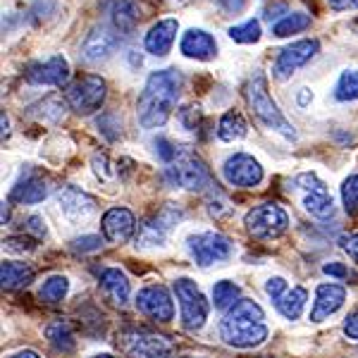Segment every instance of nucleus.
I'll use <instances>...</instances> for the list:
<instances>
[{"instance_id": "obj_1", "label": "nucleus", "mask_w": 358, "mask_h": 358, "mask_svg": "<svg viewBox=\"0 0 358 358\" xmlns=\"http://www.w3.org/2000/svg\"><path fill=\"white\" fill-rule=\"evenodd\" d=\"M179 91H182V74L177 69H158L146 79L141 96H138V124L143 129H158L170 120L177 108Z\"/></svg>"}, {"instance_id": "obj_2", "label": "nucleus", "mask_w": 358, "mask_h": 358, "mask_svg": "<svg viewBox=\"0 0 358 358\" xmlns=\"http://www.w3.org/2000/svg\"><path fill=\"white\" fill-rule=\"evenodd\" d=\"M263 308L251 299H239L220 322V337L234 349H253L268 339Z\"/></svg>"}, {"instance_id": "obj_3", "label": "nucleus", "mask_w": 358, "mask_h": 358, "mask_svg": "<svg viewBox=\"0 0 358 358\" xmlns=\"http://www.w3.org/2000/svg\"><path fill=\"white\" fill-rule=\"evenodd\" d=\"M244 98L248 103V110L253 117L258 120V124H263L265 129H273L277 134H282L289 141H296V129L292 127L289 120L282 115L268 91V79L263 72H253V77L248 79L244 86Z\"/></svg>"}, {"instance_id": "obj_4", "label": "nucleus", "mask_w": 358, "mask_h": 358, "mask_svg": "<svg viewBox=\"0 0 358 358\" xmlns=\"http://www.w3.org/2000/svg\"><path fill=\"white\" fill-rule=\"evenodd\" d=\"M165 177L170 179V184L179 189H189V192H201L210 184V172H208L206 163L189 148H179L177 158L165 170Z\"/></svg>"}, {"instance_id": "obj_5", "label": "nucleus", "mask_w": 358, "mask_h": 358, "mask_svg": "<svg viewBox=\"0 0 358 358\" xmlns=\"http://www.w3.org/2000/svg\"><path fill=\"white\" fill-rule=\"evenodd\" d=\"M108 86L98 74H84V77L74 79L65 91V101L77 115L89 117L96 110H101V106L106 103Z\"/></svg>"}, {"instance_id": "obj_6", "label": "nucleus", "mask_w": 358, "mask_h": 358, "mask_svg": "<svg viewBox=\"0 0 358 358\" xmlns=\"http://www.w3.org/2000/svg\"><path fill=\"white\" fill-rule=\"evenodd\" d=\"M244 224H246V232L253 239L270 241V239H280L287 232L289 215H287L285 208L277 203H261L246 213Z\"/></svg>"}, {"instance_id": "obj_7", "label": "nucleus", "mask_w": 358, "mask_h": 358, "mask_svg": "<svg viewBox=\"0 0 358 358\" xmlns=\"http://www.w3.org/2000/svg\"><path fill=\"white\" fill-rule=\"evenodd\" d=\"M175 294L179 301V310H182V325L184 330L196 332L206 325L208 320V301L206 296L201 294V289L196 287L194 280L189 277H179L175 280Z\"/></svg>"}, {"instance_id": "obj_8", "label": "nucleus", "mask_w": 358, "mask_h": 358, "mask_svg": "<svg viewBox=\"0 0 358 358\" xmlns=\"http://www.w3.org/2000/svg\"><path fill=\"white\" fill-rule=\"evenodd\" d=\"M120 344L129 358H175L170 339L148 330H127L120 334Z\"/></svg>"}, {"instance_id": "obj_9", "label": "nucleus", "mask_w": 358, "mask_h": 358, "mask_svg": "<svg viewBox=\"0 0 358 358\" xmlns=\"http://www.w3.org/2000/svg\"><path fill=\"white\" fill-rule=\"evenodd\" d=\"M187 246H189V251H192L194 261L199 263L201 268H210V265H215V263H224L232 256V241L217 232L192 234L187 239Z\"/></svg>"}, {"instance_id": "obj_10", "label": "nucleus", "mask_w": 358, "mask_h": 358, "mask_svg": "<svg viewBox=\"0 0 358 358\" xmlns=\"http://www.w3.org/2000/svg\"><path fill=\"white\" fill-rule=\"evenodd\" d=\"M320 50V41L317 38H301V41H294L292 45L280 50L275 65H273V74L280 82H287L296 69H301L303 65H308L310 60L317 55Z\"/></svg>"}, {"instance_id": "obj_11", "label": "nucleus", "mask_w": 358, "mask_h": 358, "mask_svg": "<svg viewBox=\"0 0 358 358\" xmlns=\"http://www.w3.org/2000/svg\"><path fill=\"white\" fill-rule=\"evenodd\" d=\"M222 177L227 179V184L239 189H253L263 182V167L253 155L248 153H234L224 160L222 165Z\"/></svg>"}, {"instance_id": "obj_12", "label": "nucleus", "mask_w": 358, "mask_h": 358, "mask_svg": "<svg viewBox=\"0 0 358 358\" xmlns=\"http://www.w3.org/2000/svg\"><path fill=\"white\" fill-rule=\"evenodd\" d=\"M182 220V210L175 206H165L155 213L153 217H148L146 222L138 227L136 234V244L141 246H163L170 229Z\"/></svg>"}, {"instance_id": "obj_13", "label": "nucleus", "mask_w": 358, "mask_h": 358, "mask_svg": "<svg viewBox=\"0 0 358 358\" xmlns=\"http://www.w3.org/2000/svg\"><path fill=\"white\" fill-rule=\"evenodd\" d=\"M117 45H120V34L108 24H98L86 34L79 53H82L86 62L96 65V62L108 60V57L117 50Z\"/></svg>"}, {"instance_id": "obj_14", "label": "nucleus", "mask_w": 358, "mask_h": 358, "mask_svg": "<svg viewBox=\"0 0 358 358\" xmlns=\"http://www.w3.org/2000/svg\"><path fill=\"white\" fill-rule=\"evenodd\" d=\"M136 308L143 315L158 322H170L175 317V303H172L170 292L163 285H148L136 294Z\"/></svg>"}, {"instance_id": "obj_15", "label": "nucleus", "mask_w": 358, "mask_h": 358, "mask_svg": "<svg viewBox=\"0 0 358 358\" xmlns=\"http://www.w3.org/2000/svg\"><path fill=\"white\" fill-rule=\"evenodd\" d=\"M24 79L34 86H65L69 79V62L62 55L31 62L24 69Z\"/></svg>"}, {"instance_id": "obj_16", "label": "nucleus", "mask_w": 358, "mask_h": 358, "mask_svg": "<svg viewBox=\"0 0 358 358\" xmlns=\"http://www.w3.org/2000/svg\"><path fill=\"white\" fill-rule=\"evenodd\" d=\"M103 239L110 244H127L136 232V220L127 208H110L101 220Z\"/></svg>"}, {"instance_id": "obj_17", "label": "nucleus", "mask_w": 358, "mask_h": 358, "mask_svg": "<svg viewBox=\"0 0 358 358\" xmlns=\"http://www.w3.org/2000/svg\"><path fill=\"white\" fill-rule=\"evenodd\" d=\"M101 8L110 15V27L120 36H129L141 22V8L138 0H101Z\"/></svg>"}, {"instance_id": "obj_18", "label": "nucleus", "mask_w": 358, "mask_h": 358, "mask_svg": "<svg viewBox=\"0 0 358 358\" xmlns=\"http://www.w3.org/2000/svg\"><path fill=\"white\" fill-rule=\"evenodd\" d=\"M57 203H60V210L74 222L89 220V217L96 213V201L77 187L60 189V192H57Z\"/></svg>"}, {"instance_id": "obj_19", "label": "nucleus", "mask_w": 358, "mask_h": 358, "mask_svg": "<svg viewBox=\"0 0 358 358\" xmlns=\"http://www.w3.org/2000/svg\"><path fill=\"white\" fill-rule=\"evenodd\" d=\"M179 50H182L184 57L208 62L217 55V43L213 38V34H208L206 29H189L182 36V41H179Z\"/></svg>"}, {"instance_id": "obj_20", "label": "nucleus", "mask_w": 358, "mask_h": 358, "mask_svg": "<svg viewBox=\"0 0 358 358\" xmlns=\"http://www.w3.org/2000/svg\"><path fill=\"white\" fill-rule=\"evenodd\" d=\"M177 29L179 24L172 17L160 20L158 24H153L148 29L146 38H143V48L155 57H165L172 50V43H175V38H177Z\"/></svg>"}, {"instance_id": "obj_21", "label": "nucleus", "mask_w": 358, "mask_h": 358, "mask_svg": "<svg viewBox=\"0 0 358 358\" xmlns=\"http://www.w3.org/2000/svg\"><path fill=\"white\" fill-rule=\"evenodd\" d=\"M346 301V289L342 285H320L315 292L313 310H310V320L322 322L325 317L337 313Z\"/></svg>"}, {"instance_id": "obj_22", "label": "nucleus", "mask_w": 358, "mask_h": 358, "mask_svg": "<svg viewBox=\"0 0 358 358\" xmlns=\"http://www.w3.org/2000/svg\"><path fill=\"white\" fill-rule=\"evenodd\" d=\"M48 194H50V187L43 179V175H38V172H29L27 177H22L20 182L13 187V192H10V201H13V203L31 206V203H41Z\"/></svg>"}, {"instance_id": "obj_23", "label": "nucleus", "mask_w": 358, "mask_h": 358, "mask_svg": "<svg viewBox=\"0 0 358 358\" xmlns=\"http://www.w3.org/2000/svg\"><path fill=\"white\" fill-rule=\"evenodd\" d=\"M101 292L113 306H122L129 301V280L120 268H108L101 275Z\"/></svg>"}, {"instance_id": "obj_24", "label": "nucleus", "mask_w": 358, "mask_h": 358, "mask_svg": "<svg viewBox=\"0 0 358 358\" xmlns=\"http://www.w3.org/2000/svg\"><path fill=\"white\" fill-rule=\"evenodd\" d=\"M273 301H275V308L280 310L287 320H296V317H301L303 308H306L308 292H306L303 287H287V289L277 299H273Z\"/></svg>"}, {"instance_id": "obj_25", "label": "nucleus", "mask_w": 358, "mask_h": 358, "mask_svg": "<svg viewBox=\"0 0 358 358\" xmlns=\"http://www.w3.org/2000/svg\"><path fill=\"white\" fill-rule=\"evenodd\" d=\"M0 282L5 292H15L34 282V268L29 263H13L5 261L0 265Z\"/></svg>"}, {"instance_id": "obj_26", "label": "nucleus", "mask_w": 358, "mask_h": 358, "mask_svg": "<svg viewBox=\"0 0 358 358\" xmlns=\"http://www.w3.org/2000/svg\"><path fill=\"white\" fill-rule=\"evenodd\" d=\"M303 208L313 217H317V220H327V217H332L334 201H332V196H330V192H327L325 184L310 189V192H303Z\"/></svg>"}, {"instance_id": "obj_27", "label": "nucleus", "mask_w": 358, "mask_h": 358, "mask_svg": "<svg viewBox=\"0 0 358 358\" xmlns=\"http://www.w3.org/2000/svg\"><path fill=\"white\" fill-rule=\"evenodd\" d=\"M45 339H48V344L53 346L55 351H60V354H72L74 346H77L74 332L67 320L48 322V325H45Z\"/></svg>"}, {"instance_id": "obj_28", "label": "nucleus", "mask_w": 358, "mask_h": 358, "mask_svg": "<svg viewBox=\"0 0 358 358\" xmlns=\"http://www.w3.org/2000/svg\"><path fill=\"white\" fill-rule=\"evenodd\" d=\"M310 27V15L306 13H287L282 20H277L273 24V36L287 38L292 34H301Z\"/></svg>"}, {"instance_id": "obj_29", "label": "nucleus", "mask_w": 358, "mask_h": 358, "mask_svg": "<svg viewBox=\"0 0 358 358\" xmlns=\"http://www.w3.org/2000/svg\"><path fill=\"white\" fill-rule=\"evenodd\" d=\"M248 134V124L239 113H224L217 124V136L222 141H239Z\"/></svg>"}, {"instance_id": "obj_30", "label": "nucleus", "mask_w": 358, "mask_h": 358, "mask_svg": "<svg viewBox=\"0 0 358 358\" xmlns=\"http://www.w3.org/2000/svg\"><path fill=\"white\" fill-rule=\"evenodd\" d=\"M65 103L67 101H62L60 96H50L38 103V106H34L31 115L38 120H43V122H60L62 115H65Z\"/></svg>"}, {"instance_id": "obj_31", "label": "nucleus", "mask_w": 358, "mask_h": 358, "mask_svg": "<svg viewBox=\"0 0 358 358\" xmlns=\"http://www.w3.org/2000/svg\"><path fill=\"white\" fill-rule=\"evenodd\" d=\"M67 289H69L67 277L53 275V277H48V280L43 282V287H41V292H38V296H41V301H45V303H60L62 299L67 296Z\"/></svg>"}, {"instance_id": "obj_32", "label": "nucleus", "mask_w": 358, "mask_h": 358, "mask_svg": "<svg viewBox=\"0 0 358 358\" xmlns=\"http://www.w3.org/2000/svg\"><path fill=\"white\" fill-rule=\"evenodd\" d=\"M334 98L339 103L358 101V69H346L334 86Z\"/></svg>"}, {"instance_id": "obj_33", "label": "nucleus", "mask_w": 358, "mask_h": 358, "mask_svg": "<svg viewBox=\"0 0 358 358\" xmlns=\"http://www.w3.org/2000/svg\"><path fill=\"white\" fill-rule=\"evenodd\" d=\"M236 301H239V287H236L234 282L222 280L213 287V303H215V308L227 310V308H232Z\"/></svg>"}, {"instance_id": "obj_34", "label": "nucleus", "mask_w": 358, "mask_h": 358, "mask_svg": "<svg viewBox=\"0 0 358 358\" xmlns=\"http://www.w3.org/2000/svg\"><path fill=\"white\" fill-rule=\"evenodd\" d=\"M229 38L236 43H256L261 41V22L258 20H248L244 24H236V27H229Z\"/></svg>"}, {"instance_id": "obj_35", "label": "nucleus", "mask_w": 358, "mask_h": 358, "mask_svg": "<svg viewBox=\"0 0 358 358\" xmlns=\"http://www.w3.org/2000/svg\"><path fill=\"white\" fill-rule=\"evenodd\" d=\"M342 201H344V210L349 213V215H358V175H351L349 179H344Z\"/></svg>"}, {"instance_id": "obj_36", "label": "nucleus", "mask_w": 358, "mask_h": 358, "mask_svg": "<svg viewBox=\"0 0 358 358\" xmlns=\"http://www.w3.org/2000/svg\"><path fill=\"white\" fill-rule=\"evenodd\" d=\"M36 239L34 236H24V234H15V236H8L3 239V248L10 253H31L36 251Z\"/></svg>"}, {"instance_id": "obj_37", "label": "nucleus", "mask_w": 358, "mask_h": 358, "mask_svg": "<svg viewBox=\"0 0 358 358\" xmlns=\"http://www.w3.org/2000/svg\"><path fill=\"white\" fill-rule=\"evenodd\" d=\"M101 246H103V239L96 234H86V236H79V239L72 241L74 253H91V251H98Z\"/></svg>"}, {"instance_id": "obj_38", "label": "nucleus", "mask_w": 358, "mask_h": 358, "mask_svg": "<svg viewBox=\"0 0 358 358\" xmlns=\"http://www.w3.org/2000/svg\"><path fill=\"white\" fill-rule=\"evenodd\" d=\"M201 108L199 106H187L179 110V120H182V124L187 127V129H196L201 122Z\"/></svg>"}, {"instance_id": "obj_39", "label": "nucleus", "mask_w": 358, "mask_h": 358, "mask_svg": "<svg viewBox=\"0 0 358 358\" xmlns=\"http://www.w3.org/2000/svg\"><path fill=\"white\" fill-rule=\"evenodd\" d=\"M155 151H158V155L165 160V163H172V160L177 158L179 148L172 146V143L167 141V138H158V141H155Z\"/></svg>"}, {"instance_id": "obj_40", "label": "nucleus", "mask_w": 358, "mask_h": 358, "mask_svg": "<svg viewBox=\"0 0 358 358\" xmlns=\"http://www.w3.org/2000/svg\"><path fill=\"white\" fill-rule=\"evenodd\" d=\"M339 244L346 253H349V258L354 263H358V232H351V234H344L342 239H339Z\"/></svg>"}, {"instance_id": "obj_41", "label": "nucleus", "mask_w": 358, "mask_h": 358, "mask_svg": "<svg viewBox=\"0 0 358 358\" xmlns=\"http://www.w3.org/2000/svg\"><path fill=\"white\" fill-rule=\"evenodd\" d=\"M287 287H289V285H287L285 277H270L268 285H265V292H268V296H270V299H277L282 292L287 289Z\"/></svg>"}, {"instance_id": "obj_42", "label": "nucleus", "mask_w": 358, "mask_h": 358, "mask_svg": "<svg viewBox=\"0 0 358 358\" xmlns=\"http://www.w3.org/2000/svg\"><path fill=\"white\" fill-rule=\"evenodd\" d=\"M27 232L36 234V239H43V236L48 234V229H45L43 217H38V215H31V217H29V220H27Z\"/></svg>"}, {"instance_id": "obj_43", "label": "nucleus", "mask_w": 358, "mask_h": 358, "mask_svg": "<svg viewBox=\"0 0 358 358\" xmlns=\"http://www.w3.org/2000/svg\"><path fill=\"white\" fill-rule=\"evenodd\" d=\"M344 334L349 339H356V342H358V308L351 310V313L346 315V320H344Z\"/></svg>"}, {"instance_id": "obj_44", "label": "nucleus", "mask_w": 358, "mask_h": 358, "mask_svg": "<svg viewBox=\"0 0 358 358\" xmlns=\"http://www.w3.org/2000/svg\"><path fill=\"white\" fill-rule=\"evenodd\" d=\"M94 170H96V175L98 177H110L113 175V170H110V163H108V158L103 153H96L94 155Z\"/></svg>"}, {"instance_id": "obj_45", "label": "nucleus", "mask_w": 358, "mask_h": 358, "mask_svg": "<svg viewBox=\"0 0 358 358\" xmlns=\"http://www.w3.org/2000/svg\"><path fill=\"white\" fill-rule=\"evenodd\" d=\"M330 10L334 13H349V10H358V0H327Z\"/></svg>"}, {"instance_id": "obj_46", "label": "nucleus", "mask_w": 358, "mask_h": 358, "mask_svg": "<svg viewBox=\"0 0 358 358\" xmlns=\"http://www.w3.org/2000/svg\"><path fill=\"white\" fill-rule=\"evenodd\" d=\"M322 270H325V275L339 277V280H344V277H349V270H346L342 263H327Z\"/></svg>"}, {"instance_id": "obj_47", "label": "nucleus", "mask_w": 358, "mask_h": 358, "mask_svg": "<svg viewBox=\"0 0 358 358\" xmlns=\"http://www.w3.org/2000/svg\"><path fill=\"white\" fill-rule=\"evenodd\" d=\"M220 5L227 10V13H241L244 5H246V0H220Z\"/></svg>"}, {"instance_id": "obj_48", "label": "nucleus", "mask_w": 358, "mask_h": 358, "mask_svg": "<svg viewBox=\"0 0 358 358\" xmlns=\"http://www.w3.org/2000/svg\"><path fill=\"white\" fill-rule=\"evenodd\" d=\"M10 358H41L36 354V351H31V349H22V351H17V354H13Z\"/></svg>"}, {"instance_id": "obj_49", "label": "nucleus", "mask_w": 358, "mask_h": 358, "mask_svg": "<svg viewBox=\"0 0 358 358\" xmlns=\"http://www.w3.org/2000/svg\"><path fill=\"white\" fill-rule=\"evenodd\" d=\"M308 98H310V91L308 89H301V94H299V103H301V106H306V103H308Z\"/></svg>"}, {"instance_id": "obj_50", "label": "nucleus", "mask_w": 358, "mask_h": 358, "mask_svg": "<svg viewBox=\"0 0 358 358\" xmlns=\"http://www.w3.org/2000/svg\"><path fill=\"white\" fill-rule=\"evenodd\" d=\"M10 220V208H8V203H3V224Z\"/></svg>"}, {"instance_id": "obj_51", "label": "nucleus", "mask_w": 358, "mask_h": 358, "mask_svg": "<svg viewBox=\"0 0 358 358\" xmlns=\"http://www.w3.org/2000/svg\"><path fill=\"white\" fill-rule=\"evenodd\" d=\"M8 127H10V122H8V117L3 115V138L8 136Z\"/></svg>"}, {"instance_id": "obj_52", "label": "nucleus", "mask_w": 358, "mask_h": 358, "mask_svg": "<svg viewBox=\"0 0 358 358\" xmlns=\"http://www.w3.org/2000/svg\"><path fill=\"white\" fill-rule=\"evenodd\" d=\"M351 31H354L356 36H358V20H356V22H351Z\"/></svg>"}, {"instance_id": "obj_53", "label": "nucleus", "mask_w": 358, "mask_h": 358, "mask_svg": "<svg viewBox=\"0 0 358 358\" xmlns=\"http://www.w3.org/2000/svg\"><path fill=\"white\" fill-rule=\"evenodd\" d=\"M94 358H115V356H110V354H98V356H94Z\"/></svg>"}, {"instance_id": "obj_54", "label": "nucleus", "mask_w": 358, "mask_h": 358, "mask_svg": "<svg viewBox=\"0 0 358 358\" xmlns=\"http://www.w3.org/2000/svg\"><path fill=\"white\" fill-rule=\"evenodd\" d=\"M172 3H187V0H172Z\"/></svg>"}, {"instance_id": "obj_55", "label": "nucleus", "mask_w": 358, "mask_h": 358, "mask_svg": "<svg viewBox=\"0 0 358 358\" xmlns=\"http://www.w3.org/2000/svg\"><path fill=\"white\" fill-rule=\"evenodd\" d=\"M184 358H203V356H184Z\"/></svg>"}]
</instances>
